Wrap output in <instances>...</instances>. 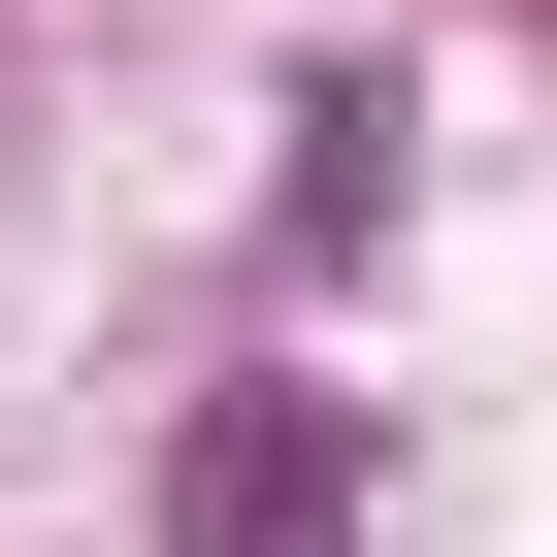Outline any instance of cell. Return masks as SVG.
<instances>
[{
    "instance_id": "1",
    "label": "cell",
    "mask_w": 557,
    "mask_h": 557,
    "mask_svg": "<svg viewBox=\"0 0 557 557\" xmlns=\"http://www.w3.org/2000/svg\"><path fill=\"white\" fill-rule=\"evenodd\" d=\"M361 394H296V361H262V394H197L164 426V557H361Z\"/></svg>"
},
{
    "instance_id": "2",
    "label": "cell",
    "mask_w": 557,
    "mask_h": 557,
    "mask_svg": "<svg viewBox=\"0 0 557 557\" xmlns=\"http://www.w3.org/2000/svg\"><path fill=\"white\" fill-rule=\"evenodd\" d=\"M394 230V66H296V262Z\"/></svg>"
}]
</instances>
